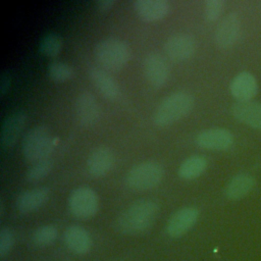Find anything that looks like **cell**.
Masks as SVG:
<instances>
[{
    "label": "cell",
    "instance_id": "cell-18",
    "mask_svg": "<svg viewBox=\"0 0 261 261\" xmlns=\"http://www.w3.org/2000/svg\"><path fill=\"white\" fill-rule=\"evenodd\" d=\"M229 90L239 102L250 101L257 93V82L250 72L243 71L232 79Z\"/></svg>",
    "mask_w": 261,
    "mask_h": 261
},
{
    "label": "cell",
    "instance_id": "cell-2",
    "mask_svg": "<svg viewBox=\"0 0 261 261\" xmlns=\"http://www.w3.org/2000/svg\"><path fill=\"white\" fill-rule=\"evenodd\" d=\"M194 106L193 96L186 91H177L167 96L154 113V123L168 126L187 116Z\"/></svg>",
    "mask_w": 261,
    "mask_h": 261
},
{
    "label": "cell",
    "instance_id": "cell-24",
    "mask_svg": "<svg viewBox=\"0 0 261 261\" xmlns=\"http://www.w3.org/2000/svg\"><path fill=\"white\" fill-rule=\"evenodd\" d=\"M58 236L57 228L52 224L38 227L33 233V242L39 247H46L55 242Z\"/></svg>",
    "mask_w": 261,
    "mask_h": 261
},
{
    "label": "cell",
    "instance_id": "cell-25",
    "mask_svg": "<svg viewBox=\"0 0 261 261\" xmlns=\"http://www.w3.org/2000/svg\"><path fill=\"white\" fill-rule=\"evenodd\" d=\"M48 74L54 82L63 83L73 76V68L63 61H53L48 65Z\"/></svg>",
    "mask_w": 261,
    "mask_h": 261
},
{
    "label": "cell",
    "instance_id": "cell-23",
    "mask_svg": "<svg viewBox=\"0 0 261 261\" xmlns=\"http://www.w3.org/2000/svg\"><path fill=\"white\" fill-rule=\"evenodd\" d=\"M62 48V38L55 33L45 35L39 44V50L46 56L54 57L58 55Z\"/></svg>",
    "mask_w": 261,
    "mask_h": 261
},
{
    "label": "cell",
    "instance_id": "cell-13",
    "mask_svg": "<svg viewBox=\"0 0 261 261\" xmlns=\"http://www.w3.org/2000/svg\"><path fill=\"white\" fill-rule=\"evenodd\" d=\"M241 30V21L236 12H230L218 24L214 39L220 48H229L238 40Z\"/></svg>",
    "mask_w": 261,
    "mask_h": 261
},
{
    "label": "cell",
    "instance_id": "cell-10",
    "mask_svg": "<svg viewBox=\"0 0 261 261\" xmlns=\"http://www.w3.org/2000/svg\"><path fill=\"white\" fill-rule=\"evenodd\" d=\"M27 113L23 110H16L8 114L2 123L0 144L4 150L14 146L27 123Z\"/></svg>",
    "mask_w": 261,
    "mask_h": 261
},
{
    "label": "cell",
    "instance_id": "cell-28",
    "mask_svg": "<svg viewBox=\"0 0 261 261\" xmlns=\"http://www.w3.org/2000/svg\"><path fill=\"white\" fill-rule=\"evenodd\" d=\"M14 244V233L9 227H3L0 231V256H5Z\"/></svg>",
    "mask_w": 261,
    "mask_h": 261
},
{
    "label": "cell",
    "instance_id": "cell-4",
    "mask_svg": "<svg viewBox=\"0 0 261 261\" xmlns=\"http://www.w3.org/2000/svg\"><path fill=\"white\" fill-rule=\"evenodd\" d=\"M94 52L98 62L109 70L121 69L132 56L129 46L117 38H106L99 41Z\"/></svg>",
    "mask_w": 261,
    "mask_h": 261
},
{
    "label": "cell",
    "instance_id": "cell-11",
    "mask_svg": "<svg viewBox=\"0 0 261 261\" xmlns=\"http://www.w3.org/2000/svg\"><path fill=\"white\" fill-rule=\"evenodd\" d=\"M199 210L195 207H185L177 210L166 224V232L171 238H179L187 233L197 222Z\"/></svg>",
    "mask_w": 261,
    "mask_h": 261
},
{
    "label": "cell",
    "instance_id": "cell-1",
    "mask_svg": "<svg viewBox=\"0 0 261 261\" xmlns=\"http://www.w3.org/2000/svg\"><path fill=\"white\" fill-rule=\"evenodd\" d=\"M158 204L150 199H140L130 204L118 217L117 227L124 234L144 232L154 223Z\"/></svg>",
    "mask_w": 261,
    "mask_h": 261
},
{
    "label": "cell",
    "instance_id": "cell-9",
    "mask_svg": "<svg viewBox=\"0 0 261 261\" xmlns=\"http://www.w3.org/2000/svg\"><path fill=\"white\" fill-rule=\"evenodd\" d=\"M196 39L187 33L174 34L170 36L164 44L166 55L175 61H182L191 58L196 52Z\"/></svg>",
    "mask_w": 261,
    "mask_h": 261
},
{
    "label": "cell",
    "instance_id": "cell-20",
    "mask_svg": "<svg viewBox=\"0 0 261 261\" xmlns=\"http://www.w3.org/2000/svg\"><path fill=\"white\" fill-rule=\"evenodd\" d=\"M231 112L239 121L261 129V104L251 101L237 102L232 105Z\"/></svg>",
    "mask_w": 261,
    "mask_h": 261
},
{
    "label": "cell",
    "instance_id": "cell-26",
    "mask_svg": "<svg viewBox=\"0 0 261 261\" xmlns=\"http://www.w3.org/2000/svg\"><path fill=\"white\" fill-rule=\"evenodd\" d=\"M53 168V160L50 158L35 162L27 171L25 177L29 181H38L46 177Z\"/></svg>",
    "mask_w": 261,
    "mask_h": 261
},
{
    "label": "cell",
    "instance_id": "cell-17",
    "mask_svg": "<svg viewBox=\"0 0 261 261\" xmlns=\"http://www.w3.org/2000/svg\"><path fill=\"white\" fill-rule=\"evenodd\" d=\"M49 190L46 187H39L27 190L18 195L16 207L21 213H31L42 207L49 198Z\"/></svg>",
    "mask_w": 261,
    "mask_h": 261
},
{
    "label": "cell",
    "instance_id": "cell-12",
    "mask_svg": "<svg viewBox=\"0 0 261 261\" xmlns=\"http://www.w3.org/2000/svg\"><path fill=\"white\" fill-rule=\"evenodd\" d=\"M196 144L208 150H225L233 143V136L228 129L213 127L200 132L195 139Z\"/></svg>",
    "mask_w": 261,
    "mask_h": 261
},
{
    "label": "cell",
    "instance_id": "cell-29",
    "mask_svg": "<svg viewBox=\"0 0 261 261\" xmlns=\"http://www.w3.org/2000/svg\"><path fill=\"white\" fill-rule=\"evenodd\" d=\"M11 84V75L8 71H4L0 76V94L1 96H4L10 88Z\"/></svg>",
    "mask_w": 261,
    "mask_h": 261
},
{
    "label": "cell",
    "instance_id": "cell-6",
    "mask_svg": "<svg viewBox=\"0 0 261 261\" xmlns=\"http://www.w3.org/2000/svg\"><path fill=\"white\" fill-rule=\"evenodd\" d=\"M68 208L71 214L77 218H90L98 211V195L89 187H79L69 195Z\"/></svg>",
    "mask_w": 261,
    "mask_h": 261
},
{
    "label": "cell",
    "instance_id": "cell-15",
    "mask_svg": "<svg viewBox=\"0 0 261 261\" xmlns=\"http://www.w3.org/2000/svg\"><path fill=\"white\" fill-rule=\"evenodd\" d=\"M89 77L101 95L109 100H115L120 95V88L115 79L106 70L92 66L89 69Z\"/></svg>",
    "mask_w": 261,
    "mask_h": 261
},
{
    "label": "cell",
    "instance_id": "cell-19",
    "mask_svg": "<svg viewBox=\"0 0 261 261\" xmlns=\"http://www.w3.org/2000/svg\"><path fill=\"white\" fill-rule=\"evenodd\" d=\"M64 242L67 248L79 255L87 254L92 247L90 233L80 225H71L64 231Z\"/></svg>",
    "mask_w": 261,
    "mask_h": 261
},
{
    "label": "cell",
    "instance_id": "cell-3",
    "mask_svg": "<svg viewBox=\"0 0 261 261\" xmlns=\"http://www.w3.org/2000/svg\"><path fill=\"white\" fill-rule=\"evenodd\" d=\"M54 147V138L45 125H36L29 129L21 143L23 157L33 163L49 158Z\"/></svg>",
    "mask_w": 261,
    "mask_h": 261
},
{
    "label": "cell",
    "instance_id": "cell-22",
    "mask_svg": "<svg viewBox=\"0 0 261 261\" xmlns=\"http://www.w3.org/2000/svg\"><path fill=\"white\" fill-rule=\"evenodd\" d=\"M254 187V179L251 175L240 173L234 175L225 188V196L231 200L245 197Z\"/></svg>",
    "mask_w": 261,
    "mask_h": 261
},
{
    "label": "cell",
    "instance_id": "cell-27",
    "mask_svg": "<svg viewBox=\"0 0 261 261\" xmlns=\"http://www.w3.org/2000/svg\"><path fill=\"white\" fill-rule=\"evenodd\" d=\"M224 5L223 0H207L204 5L205 17L211 21L216 20L221 15Z\"/></svg>",
    "mask_w": 261,
    "mask_h": 261
},
{
    "label": "cell",
    "instance_id": "cell-16",
    "mask_svg": "<svg viewBox=\"0 0 261 261\" xmlns=\"http://www.w3.org/2000/svg\"><path fill=\"white\" fill-rule=\"evenodd\" d=\"M134 8L142 19L156 21L167 15L170 4L167 0H136Z\"/></svg>",
    "mask_w": 261,
    "mask_h": 261
},
{
    "label": "cell",
    "instance_id": "cell-5",
    "mask_svg": "<svg viewBox=\"0 0 261 261\" xmlns=\"http://www.w3.org/2000/svg\"><path fill=\"white\" fill-rule=\"evenodd\" d=\"M164 176L162 165L156 161H144L133 166L125 176L126 185L137 191L157 187Z\"/></svg>",
    "mask_w": 261,
    "mask_h": 261
},
{
    "label": "cell",
    "instance_id": "cell-30",
    "mask_svg": "<svg viewBox=\"0 0 261 261\" xmlns=\"http://www.w3.org/2000/svg\"><path fill=\"white\" fill-rule=\"evenodd\" d=\"M114 3H115L114 0H99V1H96V6L100 10H108L112 7Z\"/></svg>",
    "mask_w": 261,
    "mask_h": 261
},
{
    "label": "cell",
    "instance_id": "cell-7",
    "mask_svg": "<svg viewBox=\"0 0 261 261\" xmlns=\"http://www.w3.org/2000/svg\"><path fill=\"white\" fill-rule=\"evenodd\" d=\"M143 70L147 81L155 88L164 86L170 72L167 61L158 52H150L145 56Z\"/></svg>",
    "mask_w": 261,
    "mask_h": 261
},
{
    "label": "cell",
    "instance_id": "cell-14",
    "mask_svg": "<svg viewBox=\"0 0 261 261\" xmlns=\"http://www.w3.org/2000/svg\"><path fill=\"white\" fill-rule=\"evenodd\" d=\"M114 162V154L108 147H97L90 153L87 159V169L92 176L101 177L112 169Z\"/></svg>",
    "mask_w": 261,
    "mask_h": 261
},
{
    "label": "cell",
    "instance_id": "cell-21",
    "mask_svg": "<svg viewBox=\"0 0 261 261\" xmlns=\"http://www.w3.org/2000/svg\"><path fill=\"white\" fill-rule=\"evenodd\" d=\"M208 160L202 155H192L179 165L177 173L182 179L192 180L199 177L207 169Z\"/></svg>",
    "mask_w": 261,
    "mask_h": 261
},
{
    "label": "cell",
    "instance_id": "cell-8",
    "mask_svg": "<svg viewBox=\"0 0 261 261\" xmlns=\"http://www.w3.org/2000/svg\"><path fill=\"white\" fill-rule=\"evenodd\" d=\"M74 111L79 122L84 126L94 125L101 116L100 104L89 91H83L77 95L74 102Z\"/></svg>",
    "mask_w": 261,
    "mask_h": 261
}]
</instances>
